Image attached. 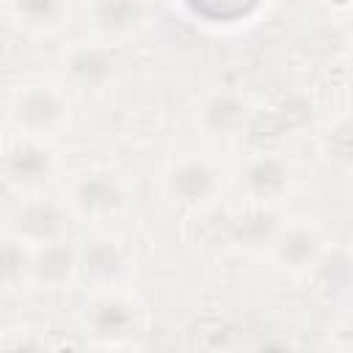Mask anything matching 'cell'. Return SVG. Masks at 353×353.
<instances>
[{
  "label": "cell",
  "instance_id": "1",
  "mask_svg": "<svg viewBox=\"0 0 353 353\" xmlns=\"http://www.w3.org/2000/svg\"><path fill=\"white\" fill-rule=\"evenodd\" d=\"M193 11H199L207 19H234L248 14L256 0H188Z\"/></svg>",
  "mask_w": 353,
  "mask_h": 353
}]
</instances>
